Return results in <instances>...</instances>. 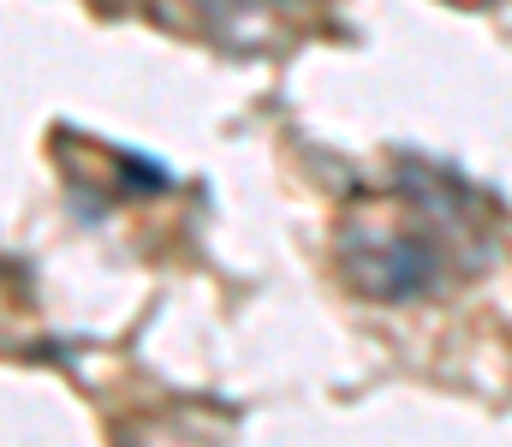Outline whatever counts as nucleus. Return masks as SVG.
<instances>
[{
	"mask_svg": "<svg viewBox=\"0 0 512 447\" xmlns=\"http://www.w3.org/2000/svg\"><path fill=\"white\" fill-rule=\"evenodd\" d=\"M340 269L358 287V298H370V304H411L441 281V251L423 233L376 227V233H358L340 251Z\"/></svg>",
	"mask_w": 512,
	"mask_h": 447,
	"instance_id": "f257e3e1",
	"label": "nucleus"
}]
</instances>
